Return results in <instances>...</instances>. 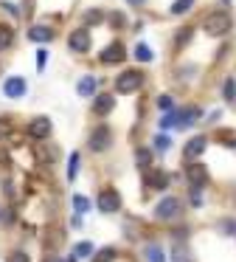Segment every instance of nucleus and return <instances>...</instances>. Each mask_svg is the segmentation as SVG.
I'll return each instance as SVG.
<instances>
[{
  "instance_id": "1",
  "label": "nucleus",
  "mask_w": 236,
  "mask_h": 262,
  "mask_svg": "<svg viewBox=\"0 0 236 262\" xmlns=\"http://www.w3.org/2000/svg\"><path fill=\"white\" fill-rule=\"evenodd\" d=\"M180 211H183V203H180V198H174V194H166L163 200H157L155 206V220L160 223H172L180 217Z\"/></svg>"
},
{
  "instance_id": "2",
  "label": "nucleus",
  "mask_w": 236,
  "mask_h": 262,
  "mask_svg": "<svg viewBox=\"0 0 236 262\" xmlns=\"http://www.w3.org/2000/svg\"><path fill=\"white\" fill-rule=\"evenodd\" d=\"M202 31H205L208 37H222L230 31V14L225 12H211L205 20H202Z\"/></svg>"
},
{
  "instance_id": "3",
  "label": "nucleus",
  "mask_w": 236,
  "mask_h": 262,
  "mask_svg": "<svg viewBox=\"0 0 236 262\" xmlns=\"http://www.w3.org/2000/svg\"><path fill=\"white\" fill-rule=\"evenodd\" d=\"M87 147L93 149V152H107V149L112 147V130L107 124H96L87 136Z\"/></svg>"
},
{
  "instance_id": "4",
  "label": "nucleus",
  "mask_w": 236,
  "mask_h": 262,
  "mask_svg": "<svg viewBox=\"0 0 236 262\" xmlns=\"http://www.w3.org/2000/svg\"><path fill=\"white\" fill-rule=\"evenodd\" d=\"M144 85V74L140 71H124L121 76L115 79V91L118 93H132Z\"/></svg>"
},
{
  "instance_id": "5",
  "label": "nucleus",
  "mask_w": 236,
  "mask_h": 262,
  "mask_svg": "<svg viewBox=\"0 0 236 262\" xmlns=\"http://www.w3.org/2000/svg\"><path fill=\"white\" fill-rule=\"evenodd\" d=\"M96 206H99V211H104V214H112V211L121 209V198H118V192H112V189H104V192H99Z\"/></svg>"
},
{
  "instance_id": "6",
  "label": "nucleus",
  "mask_w": 236,
  "mask_h": 262,
  "mask_svg": "<svg viewBox=\"0 0 236 262\" xmlns=\"http://www.w3.org/2000/svg\"><path fill=\"white\" fill-rule=\"evenodd\" d=\"M90 42H93V37H90L84 29L73 31V34L67 37V46H70V51H76V54H84V51H90Z\"/></svg>"
},
{
  "instance_id": "7",
  "label": "nucleus",
  "mask_w": 236,
  "mask_h": 262,
  "mask_svg": "<svg viewBox=\"0 0 236 262\" xmlns=\"http://www.w3.org/2000/svg\"><path fill=\"white\" fill-rule=\"evenodd\" d=\"M26 91H28V85H26V79H22V76H9V79L3 82V93H6L9 99L26 96Z\"/></svg>"
},
{
  "instance_id": "8",
  "label": "nucleus",
  "mask_w": 236,
  "mask_h": 262,
  "mask_svg": "<svg viewBox=\"0 0 236 262\" xmlns=\"http://www.w3.org/2000/svg\"><path fill=\"white\" fill-rule=\"evenodd\" d=\"M200 113H202L200 107H188V110H174L172 116H174V124H177L180 130H185V127H191L197 119H200Z\"/></svg>"
},
{
  "instance_id": "9",
  "label": "nucleus",
  "mask_w": 236,
  "mask_h": 262,
  "mask_svg": "<svg viewBox=\"0 0 236 262\" xmlns=\"http://www.w3.org/2000/svg\"><path fill=\"white\" fill-rule=\"evenodd\" d=\"M185 178H188L191 186H200V189H202V186L208 183V169H205L202 164H191L188 169H185Z\"/></svg>"
},
{
  "instance_id": "10",
  "label": "nucleus",
  "mask_w": 236,
  "mask_h": 262,
  "mask_svg": "<svg viewBox=\"0 0 236 262\" xmlns=\"http://www.w3.org/2000/svg\"><path fill=\"white\" fill-rule=\"evenodd\" d=\"M205 144H208V138H205V136H194V138H191V141L183 147V155H185L188 161L200 158V155H202V149H205Z\"/></svg>"
},
{
  "instance_id": "11",
  "label": "nucleus",
  "mask_w": 236,
  "mask_h": 262,
  "mask_svg": "<svg viewBox=\"0 0 236 262\" xmlns=\"http://www.w3.org/2000/svg\"><path fill=\"white\" fill-rule=\"evenodd\" d=\"M28 136L31 138H48L51 136V119H34L28 124Z\"/></svg>"
},
{
  "instance_id": "12",
  "label": "nucleus",
  "mask_w": 236,
  "mask_h": 262,
  "mask_svg": "<svg viewBox=\"0 0 236 262\" xmlns=\"http://www.w3.org/2000/svg\"><path fill=\"white\" fill-rule=\"evenodd\" d=\"M121 59H124V46H121V42H112V46H107L104 54H101V62H104V65L121 62Z\"/></svg>"
},
{
  "instance_id": "13",
  "label": "nucleus",
  "mask_w": 236,
  "mask_h": 262,
  "mask_svg": "<svg viewBox=\"0 0 236 262\" xmlns=\"http://www.w3.org/2000/svg\"><path fill=\"white\" fill-rule=\"evenodd\" d=\"M112 107H115V99H112V93H101V96L96 99V104H93V113H96V116H107Z\"/></svg>"
},
{
  "instance_id": "14",
  "label": "nucleus",
  "mask_w": 236,
  "mask_h": 262,
  "mask_svg": "<svg viewBox=\"0 0 236 262\" xmlns=\"http://www.w3.org/2000/svg\"><path fill=\"white\" fill-rule=\"evenodd\" d=\"M96 85H99V82H96V76H82V79H79V85H76V93L79 96H93L96 93Z\"/></svg>"
},
{
  "instance_id": "15",
  "label": "nucleus",
  "mask_w": 236,
  "mask_h": 262,
  "mask_svg": "<svg viewBox=\"0 0 236 262\" xmlns=\"http://www.w3.org/2000/svg\"><path fill=\"white\" fill-rule=\"evenodd\" d=\"M146 183H149V186H155V189H166L169 186V178L163 175L160 169H157V172H146Z\"/></svg>"
},
{
  "instance_id": "16",
  "label": "nucleus",
  "mask_w": 236,
  "mask_h": 262,
  "mask_svg": "<svg viewBox=\"0 0 236 262\" xmlns=\"http://www.w3.org/2000/svg\"><path fill=\"white\" fill-rule=\"evenodd\" d=\"M149 164H152V149H149V147H140V149H135V166H140V169H146Z\"/></svg>"
},
{
  "instance_id": "17",
  "label": "nucleus",
  "mask_w": 236,
  "mask_h": 262,
  "mask_svg": "<svg viewBox=\"0 0 236 262\" xmlns=\"http://www.w3.org/2000/svg\"><path fill=\"white\" fill-rule=\"evenodd\" d=\"M146 262H166V254H163V248L157 243L146 245Z\"/></svg>"
},
{
  "instance_id": "18",
  "label": "nucleus",
  "mask_w": 236,
  "mask_h": 262,
  "mask_svg": "<svg viewBox=\"0 0 236 262\" xmlns=\"http://www.w3.org/2000/svg\"><path fill=\"white\" fill-rule=\"evenodd\" d=\"M28 37H31L34 42H48L51 40V29H45V26H34V29L28 31Z\"/></svg>"
},
{
  "instance_id": "19",
  "label": "nucleus",
  "mask_w": 236,
  "mask_h": 262,
  "mask_svg": "<svg viewBox=\"0 0 236 262\" xmlns=\"http://www.w3.org/2000/svg\"><path fill=\"white\" fill-rule=\"evenodd\" d=\"M84 211H90V198L73 194V214H84Z\"/></svg>"
},
{
  "instance_id": "20",
  "label": "nucleus",
  "mask_w": 236,
  "mask_h": 262,
  "mask_svg": "<svg viewBox=\"0 0 236 262\" xmlns=\"http://www.w3.org/2000/svg\"><path fill=\"white\" fill-rule=\"evenodd\" d=\"M118 256V251L112 248V245H107V248H101V251H96V256H93V262H112Z\"/></svg>"
},
{
  "instance_id": "21",
  "label": "nucleus",
  "mask_w": 236,
  "mask_h": 262,
  "mask_svg": "<svg viewBox=\"0 0 236 262\" xmlns=\"http://www.w3.org/2000/svg\"><path fill=\"white\" fill-rule=\"evenodd\" d=\"M11 37H14V34H11L9 26H0V51H6V48L11 46Z\"/></svg>"
},
{
  "instance_id": "22",
  "label": "nucleus",
  "mask_w": 236,
  "mask_h": 262,
  "mask_svg": "<svg viewBox=\"0 0 236 262\" xmlns=\"http://www.w3.org/2000/svg\"><path fill=\"white\" fill-rule=\"evenodd\" d=\"M73 254L76 256H93L96 248H93V243H79L76 248H73Z\"/></svg>"
},
{
  "instance_id": "23",
  "label": "nucleus",
  "mask_w": 236,
  "mask_h": 262,
  "mask_svg": "<svg viewBox=\"0 0 236 262\" xmlns=\"http://www.w3.org/2000/svg\"><path fill=\"white\" fill-rule=\"evenodd\" d=\"M135 57H138L140 62H152V51L144 46V42H138V46H135Z\"/></svg>"
},
{
  "instance_id": "24",
  "label": "nucleus",
  "mask_w": 236,
  "mask_h": 262,
  "mask_svg": "<svg viewBox=\"0 0 236 262\" xmlns=\"http://www.w3.org/2000/svg\"><path fill=\"white\" fill-rule=\"evenodd\" d=\"M188 40H191V29H180L177 34H174V46H177V48H183Z\"/></svg>"
},
{
  "instance_id": "25",
  "label": "nucleus",
  "mask_w": 236,
  "mask_h": 262,
  "mask_svg": "<svg viewBox=\"0 0 236 262\" xmlns=\"http://www.w3.org/2000/svg\"><path fill=\"white\" fill-rule=\"evenodd\" d=\"M191 3H194V0H174V3H172V14H183V12H188Z\"/></svg>"
},
{
  "instance_id": "26",
  "label": "nucleus",
  "mask_w": 236,
  "mask_h": 262,
  "mask_svg": "<svg viewBox=\"0 0 236 262\" xmlns=\"http://www.w3.org/2000/svg\"><path fill=\"white\" fill-rule=\"evenodd\" d=\"M172 262H191V254H188L185 248H180V245H177V248L172 251Z\"/></svg>"
},
{
  "instance_id": "27",
  "label": "nucleus",
  "mask_w": 236,
  "mask_h": 262,
  "mask_svg": "<svg viewBox=\"0 0 236 262\" xmlns=\"http://www.w3.org/2000/svg\"><path fill=\"white\" fill-rule=\"evenodd\" d=\"M222 96H225V99H236V82H233V79H225Z\"/></svg>"
},
{
  "instance_id": "28",
  "label": "nucleus",
  "mask_w": 236,
  "mask_h": 262,
  "mask_svg": "<svg viewBox=\"0 0 236 262\" xmlns=\"http://www.w3.org/2000/svg\"><path fill=\"white\" fill-rule=\"evenodd\" d=\"M76 172H79V152H73L70 155V166H67V181H73Z\"/></svg>"
},
{
  "instance_id": "29",
  "label": "nucleus",
  "mask_w": 236,
  "mask_h": 262,
  "mask_svg": "<svg viewBox=\"0 0 236 262\" xmlns=\"http://www.w3.org/2000/svg\"><path fill=\"white\" fill-rule=\"evenodd\" d=\"M155 147H157V152H166V149L172 147V141H169V136H155Z\"/></svg>"
},
{
  "instance_id": "30",
  "label": "nucleus",
  "mask_w": 236,
  "mask_h": 262,
  "mask_svg": "<svg viewBox=\"0 0 236 262\" xmlns=\"http://www.w3.org/2000/svg\"><path fill=\"white\" fill-rule=\"evenodd\" d=\"M191 206H197V209L202 206V189L200 186H191Z\"/></svg>"
},
{
  "instance_id": "31",
  "label": "nucleus",
  "mask_w": 236,
  "mask_h": 262,
  "mask_svg": "<svg viewBox=\"0 0 236 262\" xmlns=\"http://www.w3.org/2000/svg\"><path fill=\"white\" fill-rule=\"evenodd\" d=\"M99 20H101V12H99V9H93V12L84 14V23H87V26H96Z\"/></svg>"
},
{
  "instance_id": "32",
  "label": "nucleus",
  "mask_w": 236,
  "mask_h": 262,
  "mask_svg": "<svg viewBox=\"0 0 236 262\" xmlns=\"http://www.w3.org/2000/svg\"><path fill=\"white\" fill-rule=\"evenodd\" d=\"M217 228H219L222 234H230V231H236V220H222Z\"/></svg>"
},
{
  "instance_id": "33",
  "label": "nucleus",
  "mask_w": 236,
  "mask_h": 262,
  "mask_svg": "<svg viewBox=\"0 0 236 262\" xmlns=\"http://www.w3.org/2000/svg\"><path fill=\"white\" fill-rule=\"evenodd\" d=\"M157 107H160V110H172V96H166V93L157 96Z\"/></svg>"
},
{
  "instance_id": "34",
  "label": "nucleus",
  "mask_w": 236,
  "mask_h": 262,
  "mask_svg": "<svg viewBox=\"0 0 236 262\" xmlns=\"http://www.w3.org/2000/svg\"><path fill=\"white\" fill-rule=\"evenodd\" d=\"M45 65H48V51H39L37 54V71H45Z\"/></svg>"
},
{
  "instance_id": "35",
  "label": "nucleus",
  "mask_w": 236,
  "mask_h": 262,
  "mask_svg": "<svg viewBox=\"0 0 236 262\" xmlns=\"http://www.w3.org/2000/svg\"><path fill=\"white\" fill-rule=\"evenodd\" d=\"M6 262H28V256L22 254V251H11L9 259H6Z\"/></svg>"
},
{
  "instance_id": "36",
  "label": "nucleus",
  "mask_w": 236,
  "mask_h": 262,
  "mask_svg": "<svg viewBox=\"0 0 236 262\" xmlns=\"http://www.w3.org/2000/svg\"><path fill=\"white\" fill-rule=\"evenodd\" d=\"M0 9H3V12H9V14H14V17H17V9L11 6V3H0Z\"/></svg>"
},
{
  "instance_id": "37",
  "label": "nucleus",
  "mask_w": 236,
  "mask_h": 262,
  "mask_svg": "<svg viewBox=\"0 0 236 262\" xmlns=\"http://www.w3.org/2000/svg\"><path fill=\"white\" fill-rule=\"evenodd\" d=\"M112 23H115V26H124V17H121V12H112Z\"/></svg>"
},
{
  "instance_id": "38",
  "label": "nucleus",
  "mask_w": 236,
  "mask_h": 262,
  "mask_svg": "<svg viewBox=\"0 0 236 262\" xmlns=\"http://www.w3.org/2000/svg\"><path fill=\"white\" fill-rule=\"evenodd\" d=\"M42 262H65V259H62V256H54V254H45Z\"/></svg>"
},
{
  "instance_id": "39",
  "label": "nucleus",
  "mask_w": 236,
  "mask_h": 262,
  "mask_svg": "<svg viewBox=\"0 0 236 262\" xmlns=\"http://www.w3.org/2000/svg\"><path fill=\"white\" fill-rule=\"evenodd\" d=\"M70 226H73V228H79V226H82V214H73V220H70Z\"/></svg>"
},
{
  "instance_id": "40",
  "label": "nucleus",
  "mask_w": 236,
  "mask_h": 262,
  "mask_svg": "<svg viewBox=\"0 0 236 262\" xmlns=\"http://www.w3.org/2000/svg\"><path fill=\"white\" fill-rule=\"evenodd\" d=\"M129 6H144V0H127Z\"/></svg>"
}]
</instances>
